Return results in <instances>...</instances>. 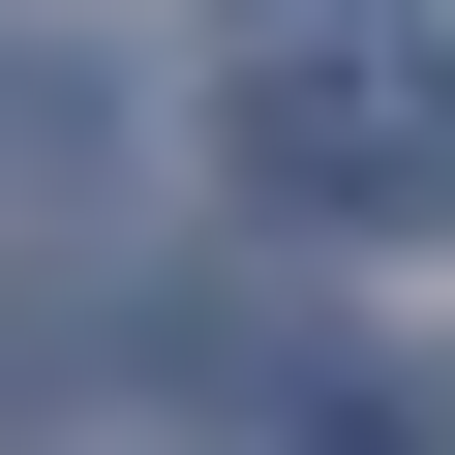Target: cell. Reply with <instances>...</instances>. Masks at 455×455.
I'll list each match as a JSON object with an SVG mask.
<instances>
[{
	"label": "cell",
	"mask_w": 455,
	"mask_h": 455,
	"mask_svg": "<svg viewBox=\"0 0 455 455\" xmlns=\"http://www.w3.org/2000/svg\"><path fill=\"white\" fill-rule=\"evenodd\" d=\"M274 212H425V92H274Z\"/></svg>",
	"instance_id": "6da1fadb"
}]
</instances>
